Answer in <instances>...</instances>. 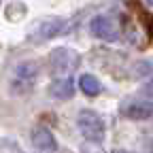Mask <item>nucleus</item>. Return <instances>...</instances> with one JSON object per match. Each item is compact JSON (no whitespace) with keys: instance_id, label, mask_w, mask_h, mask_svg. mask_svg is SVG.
<instances>
[{"instance_id":"obj_4","label":"nucleus","mask_w":153,"mask_h":153,"mask_svg":"<svg viewBox=\"0 0 153 153\" xmlns=\"http://www.w3.org/2000/svg\"><path fill=\"white\" fill-rule=\"evenodd\" d=\"M38 76V64L36 62H22L15 66L13 74V87L15 89H28Z\"/></svg>"},{"instance_id":"obj_7","label":"nucleus","mask_w":153,"mask_h":153,"mask_svg":"<svg viewBox=\"0 0 153 153\" xmlns=\"http://www.w3.org/2000/svg\"><path fill=\"white\" fill-rule=\"evenodd\" d=\"M32 145L43 153H53L57 149V140L47 128H34L32 130Z\"/></svg>"},{"instance_id":"obj_2","label":"nucleus","mask_w":153,"mask_h":153,"mask_svg":"<svg viewBox=\"0 0 153 153\" xmlns=\"http://www.w3.org/2000/svg\"><path fill=\"white\" fill-rule=\"evenodd\" d=\"M81 57L74 49H68V47H55L51 53H49V68L53 74H70L72 70H76Z\"/></svg>"},{"instance_id":"obj_1","label":"nucleus","mask_w":153,"mask_h":153,"mask_svg":"<svg viewBox=\"0 0 153 153\" xmlns=\"http://www.w3.org/2000/svg\"><path fill=\"white\" fill-rule=\"evenodd\" d=\"M76 123H79V130H81L85 140H89V143H102L104 140L106 126H104V119L96 111L83 108L79 113V117H76Z\"/></svg>"},{"instance_id":"obj_13","label":"nucleus","mask_w":153,"mask_h":153,"mask_svg":"<svg viewBox=\"0 0 153 153\" xmlns=\"http://www.w3.org/2000/svg\"><path fill=\"white\" fill-rule=\"evenodd\" d=\"M147 4H149V7H153V0H147Z\"/></svg>"},{"instance_id":"obj_6","label":"nucleus","mask_w":153,"mask_h":153,"mask_svg":"<svg viewBox=\"0 0 153 153\" xmlns=\"http://www.w3.org/2000/svg\"><path fill=\"white\" fill-rule=\"evenodd\" d=\"M121 113L130 119H153V100H130Z\"/></svg>"},{"instance_id":"obj_3","label":"nucleus","mask_w":153,"mask_h":153,"mask_svg":"<svg viewBox=\"0 0 153 153\" xmlns=\"http://www.w3.org/2000/svg\"><path fill=\"white\" fill-rule=\"evenodd\" d=\"M89 30L96 38L106 41V43H113L119 38V24L108 15H96L89 22Z\"/></svg>"},{"instance_id":"obj_8","label":"nucleus","mask_w":153,"mask_h":153,"mask_svg":"<svg viewBox=\"0 0 153 153\" xmlns=\"http://www.w3.org/2000/svg\"><path fill=\"white\" fill-rule=\"evenodd\" d=\"M49 94L53 96V98H57V100H68V98H72V96H74V83H72V79H70L68 74L60 76V79H55V81L49 85Z\"/></svg>"},{"instance_id":"obj_12","label":"nucleus","mask_w":153,"mask_h":153,"mask_svg":"<svg viewBox=\"0 0 153 153\" xmlns=\"http://www.w3.org/2000/svg\"><path fill=\"white\" fill-rule=\"evenodd\" d=\"M113 153H132V151H126V149H115Z\"/></svg>"},{"instance_id":"obj_11","label":"nucleus","mask_w":153,"mask_h":153,"mask_svg":"<svg viewBox=\"0 0 153 153\" xmlns=\"http://www.w3.org/2000/svg\"><path fill=\"white\" fill-rule=\"evenodd\" d=\"M145 94H153V81L149 85H145Z\"/></svg>"},{"instance_id":"obj_9","label":"nucleus","mask_w":153,"mask_h":153,"mask_svg":"<svg viewBox=\"0 0 153 153\" xmlns=\"http://www.w3.org/2000/svg\"><path fill=\"white\" fill-rule=\"evenodd\" d=\"M79 87L85 96H98L102 91V83L94 74H81L79 76Z\"/></svg>"},{"instance_id":"obj_10","label":"nucleus","mask_w":153,"mask_h":153,"mask_svg":"<svg viewBox=\"0 0 153 153\" xmlns=\"http://www.w3.org/2000/svg\"><path fill=\"white\" fill-rule=\"evenodd\" d=\"M81 153H104V151L100 149V143H89V140H85V145L81 147Z\"/></svg>"},{"instance_id":"obj_5","label":"nucleus","mask_w":153,"mask_h":153,"mask_svg":"<svg viewBox=\"0 0 153 153\" xmlns=\"http://www.w3.org/2000/svg\"><path fill=\"white\" fill-rule=\"evenodd\" d=\"M64 26H66V22L62 17H47V19H43V22L38 24L34 36L38 41H49V38H55L57 34H62Z\"/></svg>"}]
</instances>
